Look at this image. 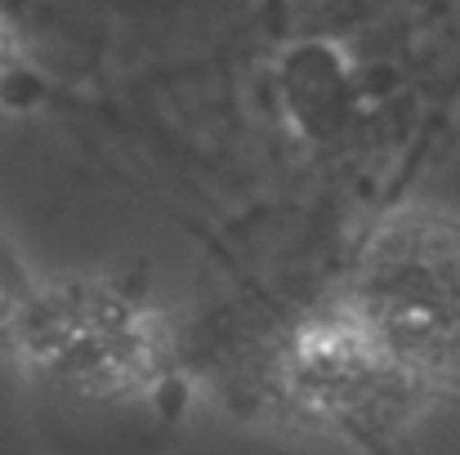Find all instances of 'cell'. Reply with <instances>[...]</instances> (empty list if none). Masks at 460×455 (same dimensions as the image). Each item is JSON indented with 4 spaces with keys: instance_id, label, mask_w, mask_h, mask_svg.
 Wrapping results in <instances>:
<instances>
[{
    "instance_id": "obj_1",
    "label": "cell",
    "mask_w": 460,
    "mask_h": 455,
    "mask_svg": "<svg viewBox=\"0 0 460 455\" xmlns=\"http://www.w3.org/2000/svg\"><path fill=\"white\" fill-rule=\"evenodd\" d=\"M335 308L416 398L460 389V223L407 214L380 228Z\"/></svg>"
},
{
    "instance_id": "obj_2",
    "label": "cell",
    "mask_w": 460,
    "mask_h": 455,
    "mask_svg": "<svg viewBox=\"0 0 460 455\" xmlns=\"http://www.w3.org/2000/svg\"><path fill=\"white\" fill-rule=\"evenodd\" d=\"M13 353H22L45 384L94 398H148L170 371L161 321L144 303L103 286L40 291Z\"/></svg>"
},
{
    "instance_id": "obj_3",
    "label": "cell",
    "mask_w": 460,
    "mask_h": 455,
    "mask_svg": "<svg viewBox=\"0 0 460 455\" xmlns=\"http://www.w3.org/2000/svg\"><path fill=\"white\" fill-rule=\"evenodd\" d=\"M36 286L27 282V273L18 268L13 250L0 241V348H18V335L36 308Z\"/></svg>"
}]
</instances>
